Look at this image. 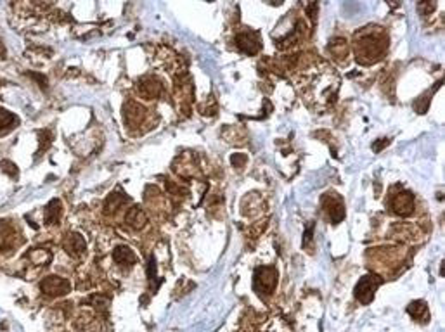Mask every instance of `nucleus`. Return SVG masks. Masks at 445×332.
I'll use <instances>...</instances> for the list:
<instances>
[{"instance_id": "obj_19", "label": "nucleus", "mask_w": 445, "mask_h": 332, "mask_svg": "<svg viewBox=\"0 0 445 332\" xmlns=\"http://www.w3.org/2000/svg\"><path fill=\"white\" fill-rule=\"evenodd\" d=\"M89 303H92V307L97 310V312H102L106 313L108 308H110V298H106V296H92V298L89 299Z\"/></svg>"}, {"instance_id": "obj_6", "label": "nucleus", "mask_w": 445, "mask_h": 332, "mask_svg": "<svg viewBox=\"0 0 445 332\" xmlns=\"http://www.w3.org/2000/svg\"><path fill=\"white\" fill-rule=\"evenodd\" d=\"M390 206H391V211H394L395 215L409 216L414 211V196L407 190L399 192V194L394 196Z\"/></svg>"}, {"instance_id": "obj_11", "label": "nucleus", "mask_w": 445, "mask_h": 332, "mask_svg": "<svg viewBox=\"0 0 445 332\" xmlns=\"http://www.w3.org/2000/svg\"><path fill=\"white\" fill-rule=\"evenodd\" d=\"M125 224L128 227H132V229H135V230H142L144 227L147 225L146 211L139 206H132L125 215Z\"/></svg>"}, {"instance_id": "obj_7", "label": "nucleus", "mask_w": 445, "mask_h": 332, "mask_svg": "<svg viewBox=\"0 0 445 332\" xmlns=\"http://www.w3.org/2000/svg\"><path fill=\"white\" fill-rule=\"evenodd\" d=\"M235 45H238L239 50L246 52V54H256L261 45H260V40H258V35L256 33H239L235 37Z\"/></svg>"}, {"instance_id": "obj_18", "label": "nucleus", "mask_w": 445, "mask_h": 332, "mask_svg": "<svg viewBox=\"0 0 445 332\" xmlns=\"http://www.w3.org/2000/svg\"><path fill=\"white\" fill-rule=\"evenodd\" d=\"M329 50H331V54H333L336 59H342V58L347 56L348 45H347V42H345L343 38H336V40H331Z\"/></svg>"}, {"instance_id": "obj_5", "label": "nucleus", "mask_w": 445, "mask_h": 332, "mask_svg": "<svg viewBox=\"0 0 445 332\" xmlns=\"http://www.w3.org/2000/svg\"><path fill=\"white\" fill-rule=\"evenodd\" d=\"M322 206H324L326 213L329 215V220L333 224H339L345 218L343 201L339 196H336V192H328L326 196H322Z\"/></svg>"}, {"instance_id": "obj_24", "label": "nucleus", "mask_w": 445, "mask_h": 332, "mask_svg": "<svg viewBox=\"0 0 445 332\" xmlns=\"http://www.w3.org/2000/svg\"><path fill=\"white\" fill-rule=\"evenodd\" d=\"M40 137H43V146H42V151H45L47 147L50 146V142H52V133L49 132V130H43V132L40 133Z\"/></svg>"}, {"instance_id": "obj_22", "label": "nucleus", "mask_w": 445, "mask_h": 332, "mask_svg": "<svg viewBox=\"0 0 445 332\" xmlns=\"http://www.w3.org/2000/svg\"><path fill=\"white\" fill-rule=\"evenodd\" d=\"M147 279H149V281L152 282L156 279V263H154V260H149V263H147Z\"/></svg>"}, {"instance_id": "obj_26", "label": "nucleus", "mask_w": 445, "mask_h": 332, "mask_svg": "<svg viewBox=\"0 0 445 332\" xmlns=\"http://www.w3.org/2000/svg\"><path fill=\"white\" fill-rule=\"evenodd\" d=\"M30 76L35 78V80L38 81V85L43 87V89H45V87H47V78H45V76H40V75H37V73H30Z\"/></svg>"}, {"instance_id": "obj_3", "label": "nucleus", "mask_w": 445, "mask_h": 332, "mask_svg": "<svg viewBox=\"0 0 445 332\" xmlns=\"http://www.w3.org/2000/svg\"><path fill=\"white\" fill-rule=\"evenodd\" d=\"M381 284H383V281L378 277V275H373V273L364 275V277L357 282L355 291H353L355 299L360 301L362 305H371V301L374 299V294H376L378 287L381 286Z\"/></svg>"}, {"instance_id": "obj_4", "label": "nucleus", "mask_w": 445, "mask_h": 332, "mask_svg": "<svg viewBox=\"0 0 445 332\" xmlns=\"http://www.w3.org/2000/svg\"><path fill=\"white\" fill-rule=\"evenodd\" d=\"M40 291L43 294L52 296V298H61V296H66L71 291V284H69L68 279L58 277V275H49V277L42 279Z\"/></svg>"}, {"instance_id": "obj_20", "label": "nucleus", "mask_w": 445, "mask_h": 332, "mask_svg": "<svg viewBox=\"0 0 445 332\" xmlns=\"http://www.w3.org/2000/svg\"><path fill=\"white\" fill-rule=\"evenodd\" d=\"M0 168H2L7 175H11V177H17V168H16L14 163H11V161H2V163H0Z\"/></svg>"}, {"instance_id": "obj_23", "label": "nucleus", "mask_w": 445, "mask_h": 332, "mask_svg": "<svg viewBox=\"0 0 445 332\" xmlns=\"http://www.w3.org/2000/svg\"><path fill=\"white\" fill-rule=\"evenodd\" d=\"M312 232H313V224H308L307 230H305V235H303V246H308L312 242Z\"/></svg>"}, {"instance_id": "obj_13", "label": "nucleus", "mask_w": 445, "mask_h": 332, "mask_svg": "<svg viewBox=\"0 0 445 332\" xmlns=\"http://www.w3.org/2000/svg\"><path fill=\"white\" fill-rule=\"evenodd\" d=\"M407 313H409V315H411V317H414V320L421 322V324H426V322L430 320V310H428V305H426L423 299L412 301V303L407 307Z\"/></svg>"}, {"instance_id": "obj_1", "label": "nucleus", "mask_w": 445, "mask_h": 332, "mask_svg": "<svg viewBox=\"0 0 445 332\" xmlns=\"http://www.w3.org/2000/svg\"><path fill=\"white\" fill-rule=\"evenodd\" d=\"M388 49V40L381 32L371 33L365 32L355 43V54L357 61L362 64H373L376 61L385 58V52Z\"/></svg>"}, {"instance_id": "obj_9", "label": "nucleus", "mask_w": 445, "mask_h": 332, "mask_svg": "<svg viewBox=\"0 0 445 332\" xmlns=\"http://www.w3.org/2000/svg\"><path fill=\"white\" fill-rule=\"evenodd\" d=\"M64 249H66V253L69 256L82 258L85 255V251H87V242H85L84 235L69 234L66 237V241H64Z\"/></svg>"}, {"instance_id": "obj_12", "label": "nucleus", "mask_w": 445, "mask_h": 332, "mask_svg": "<svg viewBox=\"0 0 445 332\" xmlns=\"http://www.w3.org/2000/svg\"><path fill=\"white\" fill-rule=\"evenodd\" d=\"M61 215H63V204H61L59 199H52L45 206V209H43V224L45 225L59 224Z\"/></svg>"}, {"instance_id": "obj_16", "label": "nucleus", "mask_w": 445, "mask_h": 332, "mask_svg": "<svg viewBox=\"0 0 445 332\" xmlns=\"http://www.w3.org/2000/svg\"><path fill=\"white\" fill-rule=\"evenodd\" d=\"M28 258L32 260L33 265H42L43 266V265H47L52 260V255H50V251H47V249L37 247V249H33V251L28 253Z\"/></svg>"}, {"instance_id": "obj_27", "label": "nucleus", "mask_w": 445, "mask_h": 332, "mask_svg": "<svg viewBox=\"0 0 445 332\" xmlns=\"http://www.w3.org/2000/svg\"><path fill=\"white\" fill-rule=\"evenodd\" d=\"M4 52H6V49H4V43H2V42H0V56H2V54H4Z\"/></svg>"}, {"instance_id": "obj_2", "label": "nucleus", "mask_w": 445, "mask_h": 332, "mask_svg": "<svg viewBox=\"0 0 445 332\" xmlns=\"http://www.w3.org/2000/svg\"><path fill=\"white\" fill-rule=\"evenodd\" d=\"M277 286V270L274 266H258L255 270V279H253V289L260 296L272 294V291Z\"/></svg>"}, {"instance_id": "obj_14", "label": "nucleus", "mask_w": 445, "mask_h": 332, "mask_svg": "<svg viewBox=\"0 0 445 332\" xmlns=\"http://www.w3.org/2000/svg\"><path fill=\"white\" fill-rule=\"evenodd\" d=\"M113 260H115L118 265L132 266L135 265V261H137V256H135V253L128 246H118L115 247V251H113Z\"/></svg>"}, {"instance_id": "obj_25", "label": "nucleus", "mask_w": 445, "mask_h": 332, "mask_svg": "<svg viewBox=\"0 0 445 332\" xmlns=\"http://www.w3.org/2000/svg\"><path fill=\"white\" fill-rule=\"evenodd\" d=\"M388 144H390V139H383V141H379V142H376L373 146V149H374V152H379L383 149V147L385 146H388Z\"/></svg>"}, {"instance_id": "obj_15", "label": "nucleus", "mask_w": 445, "mask_h": 332, "mask_svg": "<svg viewBox=\"0 0 445 332\" xmlns=\"http://www.w3.org/2000/svg\"><path fill=\"white\" fill-rule=\"evenodd\" d=\"M126 201H128L126 196L120 194V192H113L110 198L106 199V203H104V213H106V215H115V213L121 206H123Z\"/></svg>"}, {"instance_id": "obj_8", "label": "nucleus", "mask_w": 445, "mask_h": 332, "mask_svg": "<svg viewBox=\"0 0 445 332\" xmlns=\"http://www.w3.org/2000/svg\"><path fill=\"white\" fill-rule=\"evenodd\" d=\"M139 92H141V95L146 99H156V97H160L161 92H163V85H161V81L158 80V78L146 76L139 81Z\"/></svg>"}, {"instance_id": "obj_10", "label": "nucleus", "mask_w": 445, "mask_h": 332, "mask_svg": "<svg viewBox=\"0 0 445 332\" xmlns=\"http://www.w3.org/2000/svg\"><path fill=\"white\" fill-rule=\"evenodd\" d=\"M144 115H146V109L134 100H128L123 106V118L128 126H137L144 120Z\"/></svg>"}, {"instance_id": "obj_21", "label": "nucleus", "mask_w": 445, "mask_h": 332, "mask_svg": "<svg viewBox=\"0 0 445 332\" xmlns=\"http://www.w3.org/2000/svg\"><path fill=\"white\" fill-rule=\"evenodd\" d=\"M246 161H248V156L239 154V152H235L232 158H230V163H232L234 166H238V168H243V166L246 164Z\"/></svg>"}, {"instance_id": "obj_17", "label": "nucleus", "mask_w": 445, "mask_h": 332, "mask_svg": "<svg viewBox=\"0 0 445 332\" xmlns=\"http://www.w3.org/2000/svg\"><path fill=\"white\" fill-rule=\"evenodd\" d=\"M14 126H17V118L12 113L0 107V132H6V130H11Z\"/></svg>"}]
</instances>
